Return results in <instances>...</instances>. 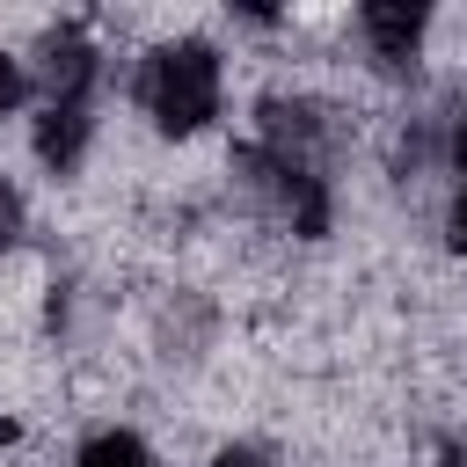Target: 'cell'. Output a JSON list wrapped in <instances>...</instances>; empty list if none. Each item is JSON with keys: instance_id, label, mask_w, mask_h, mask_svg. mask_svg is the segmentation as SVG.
I'll return each mask as SVG.
<instances>
[{"instance_id": "obj_14", "label": "cell", "mask_w": 467, "mask_h": 467, "mask_svg": "<svg viewBox=\"0 0 467 467\" xmlns=\"http://www.w3.org/2000/svg\"><path fill=\"white\" fill-rule=\"evenodd\" d=\"M7 445H15V423H7V416H0V452H7Z\"/></svg>"}, {"instance_id": "obj_9", "label": "cell", "mask_w": 467, "mask_h": 467, "mask_svg": "<svg viewBox=\"0 0 467 467\" xmlns=\"http://www.w3.org/2000/svg\"><path fill=\"white\" fill-rule=\"evenodd\" d=\"M15 102H22V66H15V58H0V117H7Z\"/></svg>"}, {"instance_id": "obj_4", "label": "cell", "mask_w": 467, "mask_h": 467, "mask_svg": "<svg viewBox=\"0 0 467 467\" xmlns=\"http://www.w3.org/2000/svg\"><path fill=\"white\" fill-rule=\"evenodd\" d=\"M263 153H277V161L321 175V109H314V102L270 95V102H263Z\"/></svg>"}, {"instance_id": "obj_1", "label": "cell", "mask_w": 467, "mask_h": 467, "mask_svg": "<svg viewBox=\"0 0 467 467\" xmlns=\"http://www.w3.org/2000/svg\"><path fill=\"white\" fill-rule=\"evenodd\" d=\"M139 102L153 109V124H161L168 139H190L197 124L219 117V51H212L204 36L161 44V51L146 58V73H139Z\"/></svg>"}, {"instance_id": "obj_5", "label": "cell", "mask_w": 467, "mask_h": 467, "mask_svg": "<svg viewBox=\"0 0 467 467\" xmlns=\"http://www.w3.org/2000/svg\"><path fill=\"white\" fill-rule=\"evenodd\" d=\"M358 22H365L372 58H379L387 73H409V66H416V44H423V7H416V0H372Z\"/></svg>"}, {"instance_id": "obj_8", "label": "cell", "mask_w": 467, "mask_h": 467, "mask_svg": "<svg viewBox=\"0 0 467 467\" xmlns=\"http://www.w3.org/2000/svg\"><path fill=\"white\" fill-rule=\"evenodd\" d=\"M15 234H22V197L0 182V248H15Z\"/></svg>"}, {"instance_id": "obj_2", "label": "cell", "mask_w": 467, "mask_h": 467, "mask_svg": "<svg viewBox=\"0 0 467 467\" xmlns=\"http://www.w3.org/2000/svg\"><path fill=\"white\" fill-rule=\"evenodd\" d=\"M241 182L292 226V234H328V182L314 175V168H292V161H277V153H263V146H248L241 153Z\"/></svg>"}, {"instance_id": "obj_11", "label": "cell", "mask_w": 467, "mask_h": 467, "mask_svg": "<svg viewBox=\"0 0 467 467\" xmlns=\"http://www.w3.org/2000/svg\"><path fill=\"white\" fill-rule=\"evenodd\" d=\"M452 248L467 255V190H460V204H452Z\"/></svg>"}, {"instance_id": "obj_3", "label": "cell", "mask_w": 467, "mask_h": 467, "mask_svg": "<svg viewBox=\"0 0 467 467\" xmlns=\"http://www.w3.org/2000/svg\"><path fill=\"white\" fill-rule=\"evenodd\" d=\"M36 88H44V109H51V102H88V88H95V44H88L80 29L44 36V51H36Z\"/></svg>"}, {"instance_id": "obj_6", "label": "cell", "mask_w": 467, "mask_h": 467, "mask_svg": "<svg viewBox=\"0 0 467 467\" xmlns=\"http://www.w3.org/2000/svg\"><path fill=\"white\" fill-rule=\"evenodd\" d=\"M88 131H95V117H88V102H51L44 117H36V153L66 175L80 153H88Z\"/></svg>"}, {"instance_id": "obj_10", "label": "cell", "mask_w": 467, "mask_h": 467, "mask_svg": "<svg viewBox=\"0 0 467 467\" xmlns=\"http://www.w3.org/2000/svg\"><path fill=\"white\" fill-rule=\"evenodd\" d=\"M212 467H270V460H263V452H248V445H234V452H219Z\"/></svg>"}, {"instance_id": "obj_7", "label": "cell", "mask_w": 467, "mask_h": 467, "mask_svg": "<svg viewBox=\"0 0 467 467\" xmlns=\"http://www.w3.org/2000/svg\"><path fill=\"white\" fill-rule=\"evenodd\" d=\"M80 467H153V452L131 438V431H102L80 445Z\"/></svg>"}, {"instance_id": "obj_13", "label": "cell", "mask_w": 467, "mask_h": 467, "mask_svg": "<svg viewBox=\"0 0 467 467\" xmlns=\"http://www.w3.org/2000/svg\"><path fill=\"white\" fill-rule=\"evenodd\" d=\"M445 467H467V445H452V452H445Z\"/></svg>"}, {"instance_id": "obj_12", "label": "cell", "mask_w": 467, "mask_h": 467, "mask_svg": "<svg viewBox=\"0 0 467 467\" xmlns=\"http://www.w3.org/2000/svg\"><path fill=\"white\" fill-rule=\"evenodd\" d=\"M452 161H460V175H467V109H460V124H452Z\"/></svg>"}]
</instances>
